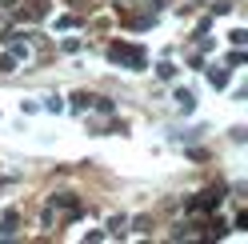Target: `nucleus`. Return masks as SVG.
<instances>
[{"instance_id": "423d86ee", "label": "nucleus", "mask_w": 248, "mask_h": 244, "mask_svg": "<svg viewBox=\"0 0 248 244\" xmlns=\"http://www.w3.org/2000/svg\"><path fill=\"white\" fill-rule=\"evenodd\" d=\"M72 108H92V96L88 92H76L72 96Z\"/></svg>"}, {"instance_id": "f03ea898", "label": "nucleus", "mask_w": 248, "mask_h": 244, "mask_svg": "<svg viewBox=\"0 0 248 244\" xmlns=\"http://www.w3.org/2000/svg\"><path fill=\"white\" fill-rule=\"evenodd\" d=\"M220 196H224L220 188H208V192H200L196 200H192V212H208L212 204H220Z\"/></svg>"}, {"instance_id": "20e7f679", "label": "nucleus", "mask_w": 248, "mask_h": 244, "mask_svg": "<svg viewBox=\"0 0 248 244\" xmlns=\"http://www.w3.org/2000/svg\"><path fill=\"white\" fill-rule=\"evenodd\" d=\"M176 104H180L184 112H192V108H196V96H192V92H184V88H180V92H176Z\"/></svg>"}, {"instance_id": "7ed1b4c3", "label": "nucleus", "mask_w": 248, "mask_h": 244, "mask_svg": "<svg viewBox=\"0 0 248 244\" xmlns=\"http://www.w3.org/2000/svg\"><path fill=\"white\" fill-rule=\"evenodd\" d=\"M208 84H212V88H224V84H228V72H224V68H212V72H208Z\"/></svg>"}, {"instance_id": "39448f33", "label": "nucleus", "mask_w": 248, "mask_h": 244, "mask_svg": "<svg viewBox=\"0 0 248 244\" xmlns=\"http://www.w3.org/2000/svg\"><path fill=\"white\" fill-rule=\"evenodd\" d=\"M12 232H16V212H8L4 224H0V236H12Z\"/></svg>"}, {"instance_id": "f257e3e1", "label": "nucleus", "mask_w": 248, "mask_h": 244, "mask_svg": "<svg viewBox=\"0 0 248 244\" xmlns=\"http://www.w3.org/2000/svg\"><path fill=\"white\" fill-rule=\"evenodd\" d=\"M108 60L128 64L132 72H140L144 68V48H136V44H112V48H108Z\"/></svg>"}]
</instances>
